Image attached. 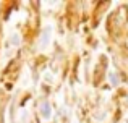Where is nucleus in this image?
Returning <instances> with one entry per match:
<instances>
[{"label": "nucleus", "mask_w": 128, "mask_h": 123, "mask_svg": "<svg viewBox=\"0 0 128 123\" xmlns=\"http://www.w3.org/2000/svg\"><path fill=\"white\" fill-rule=\"evenodd\" d=\"M49 39H50V26H47L46 29H44V32L41 34V41H39V44H41V47H47V44H49Z\"/></svg>", "instance_id": "2"}, {"label": "nucleus", "mask_w": 128, "mask_h": 123, "mask_svg": "<svg viewBox=\"0 0 128 123\" xmlns=\"http://www.w3.org/2000/svg\"><path fill=\"white\" fill-rule=\"evenodd\" d=\"M10 42H12L13 45H20V42H21V37H20V34H12V37H10Z\"/></svg>", "instance_id": "3"}, {"label": "nucleus", "mask_w": 128, "mask_h": 123, "mask_svg": "<svg viewBox=\"0 0 128 123\" xmlns=\"http://www.w3.org/2000/svg\"><path fill=\"white\" fill-rule=\"evenodd\" d=\"M39 114L42 115V118H49L50 117V104L47 101L41 102V105H39Z\"/></svg>", "instance_id": "1"}]
</instances>
